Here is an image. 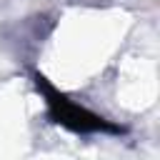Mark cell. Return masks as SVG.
<instances>
[{"instance_id": "cell-1", "label": "cell", "mask_w": 160, "mask_h": 160, "mask_svg": "<svg viewBox=\"0 0 160 160\" xmlns=\"http://www.w3.org/2000/svg\"><path fill=\"white\" fill-rule=\"evenodd\" d=\"M32 82L38 88V92L42 95L45 100V108H48V118L52 122H58L60 128L70 130V132H82V135H95V132H110V135H118L122 132L120 125L105 120L102 115L88 110L85 105L70 100L65 92H60L45 75L35 72L32 75Z\"/></svg>"}]
</instances>
